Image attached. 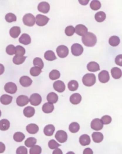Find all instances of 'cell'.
Instances as JSON below:
<instances>
[{
	"label": "cell",
	"instance_id": "33",
	"mask_svg": "<svg viewBox=\"0 0 122 154\" xmlns=\"http://www.w3.org/2000/svg\"><path fill=\"white\" fill-rule=\"evenodd\" d=\"M80 125L77 122H72L70 123L69 126V130L72 133H76L80 130Z\"/></svg>",
	"mask_w": 122,
	"mask_h": 154
},
{
	"label": "cell",
	"instance_id": "15",
	"mask_svg": "<svg viewBox=\"0 0 122 154\" xmlns=\"http://www.w3.org/2000/svg\"><path fill=\"white\" fill-rule=\"evenodd\" d=\"M50 9V6L48 3L46 1H43L38 5V10L39 12L43 13H47Z\"/></svg>",
	"mask_w": 122,
	"mask_h": 154
},
{
	"label": "cell",
	"instance_id": "1",
	"mask_svg": "<svg viewBox=\"0 0 122 154\" xmlns=\"http://www.w3.org/2000/svg\"><path fill=\"white\" fill-rule=\"evenodd\" d=\"M82 42L85 46L87 47H93L97 42L96 36L94 33L87 32L82 37Z\"/></svg>",
	"mask_w": 122,
	"mask_h": 154
},
{
	"label": "cell",
	"instance_id": "26",
	"mask_svg": "<svg viewBox=\"0 0 122 154\" xmlns=\"http://www.w3.org/2000/svg\"><path fill=\"white\" fill-rule=\"evenodd\" d=\"M10 127V123L9 120L6 119H3L0 120V130L5 131L9 129Z\"/></svg>",
	"mask_w": 122,
	"mask_h": 154
},
{
	"label": "cell",
	"instance_id": "52",
	"mask_svg": "<svg viewBox=\"0 0 122 154\" xmlns=\"http://www.w3.org/2000/svg\"><path fill=\"white\" fill-rule=\"evenodd\" d=\"M6 149V146L4 143L0 142V154L4 153Z\"/></svg>",
	"mask_w": 122,
	"mask_h": 154
},
{
	"label": "cell",
	"instance_id": "34",
	"mask_svg": "<svg viewBox=\"0 0 122 154\" xmlns=\"http://www.w3.org/2000/svg\"><path fill=\"white\" fill-rule=\"evenodd\" d=\"M94 18H95V20L97 22H99V23L103 22L106 19V13L104 12H102V11L97 12L95 14Z\"/></svg>",
	"mask_w": 122,
	"mask_h": 154
},
{
	"label": "cell",
	"instance_id": "46",
	"mask_svg": "<svg viewBox=\"0 0 122 154\" xmlns=\"http://www.w3.org/2000/svg\"><path fill=\"white\" fill-rule=\"evenodd\" d=\"M74 33H75V29L72 26H68L67 27H66L65 29V33L68 36H71L72 35H74Z\"/></svg>",
	"mask_w": 122,
	"mask_h": 154
},
{
	"label": "cell",
	"instance_id": "8",
	"mask_svg": "<svg viewBox=\"0 0 122 154\" xmlns=\"http://www.w3.org/2000/svg\"><path fill=\"white\" fill-rule=\"evenodd\" d=\"M49 18L46 16H43L42 14H38L36 16V23L37 26H43L47 24Z\"/></svg>",
	"mask_w": 122,
	"mask_h": 154
},
{
	"label": "cell",
	"instance_id": "18",
	"mask_svg": "<svg viewBox=\"0 0 122 154\" xmlns=\"http://www.w3.org/2000/svg\"><path fill=\"white\" fill-rule=\"evenodd\" d=\"M79 143L83 146H87L90 144V137L87 134L82 135L79 138Z\"/></svg>",
	"mask_w": 122,
	"mask_h": 154
},
{
	"label": "cell",
	"instance_id": "12",
	"mask_svg": "<svg viewBox=\"0 0 122 154\" xmlns=\"http://www.w3.org/2000/svg\"><path fill=\"white\" fill-rule=\"evenodd\" d=\"M98 79L101 83H106L110 80V75L108 71L103 70L98 74Z\"/></svg>",
	"mask_w": 122,
	"mask_h": 154
},
{
	"label": "cell",
	"instance_id": "14",
	"mask_svg": "<svg viewBox=\"0 0 122 154\" xmlns=\"http://www.w3.org/2000/svg\"><path fill=\"white\" fill-rule=\"evenodd\" d=\"M75 33L80 36H84L88 32V29L83 24H78L75 26Z\"/></svg>",
	"mask_w": 122,
	"mask_h": 154
},
{
	"label": "cell",
	"instance_id": "23",
	"mask_svg": "<svg viewBox=\"0 0 122 154\" xmlns=\"http://www.w3.org/2000/svg\"><path fill=\"white\" fill-rule=\"evenodd\" d=\"M19 42L24 45H28L31 42V38L29 35L27 33H23L19 39Z\"/></svg>",
	"mask_w": 122,
	"mask_h": 154
},
{
	"label": "cell",
	"instance_id": "39",
	"mask_svg": "<svg viewBox=\"0 0 122 154\" xmlns=\"http://www.w3.org/2000/svg\"><path fill=\"white\" fill-rule=\"evenodd\" d=\"M60 75L61 74L58 70H53L50 73L49 76L50 79H51L52 80H55L60 78Z\"/></svg>",
	"mask_w": 122,
	"mask_h": 154
},
{
	"label": "cell",
	"instance_id": "13",
	"mask_svg": "<svg viewBox=\"0 0 122 154\" xmlns=\"http://www.w3.org/2000/svg\"><path fill=\"white\" fill-rule=\"evenodd\" d=\"M53 88L55 90L59 93H62L65 90V83L61 80L56 81L53 83Z\"/></svg>",
	"mask_w": 122,
	"mask_h": 154
},
{
	"label": "cell",
	"instance_id": "4",
	"mask_svg": "<svg viewBox=\"0 0 122 154\" xmlns=\"http://www.w3.org/2000/svg\"><path fill=\"white\" fill-rule=\"evenodd\" d=\"M57 55L59 57L64 58L66 57L69 54V49L67 46L64 45H59L56 49Z\"/></svg>",
	"mask_w": 122,
	"mask_h": 154
},
{
	"label": "cell",
	"instance_id": "22",
	"mask_svg": "<svg viewBox=\"0 0 122 154\" xmlns=\"http://www.w3.org/2000/svg\"><path fill=\"white\" fill-rule=\"evenodd\" d=\"M55 131V127L53 125L46 126L43 129L44 134L46 136H50L53 135Z\"/></svg>",
	"mask_w": 122,
	"mask_h": 154
},
{
	"label": "cell",
	"instance_id": "27",
	"mask_svg": "<svg viewBox=\"0 0 122 154\" xmlns=\"http://www.w3.org/2000/svg\"><path fill=\"white\" fill-rule=\"evenodd\" d=\"M111 72L112 77L114 79H119L122 77V71L119 68L116 67L113 68L111 69Z\"/></svg>",
	"mask_w": 122,
	"mask_h": 154
},
{
	"label": "cell",
	"instance_id": "56",
	"mask_svg": "<svg viewBox=\"0 0 122 154\" xmlns=\"http://www.w3.org/2000/svg\"><path fill=\"white\" fill-rule=\"evenodd\" d=\"M79 1L80 4H82V5H85L88 4L89 1H88V0H87V1H80V0H79Z\"/></svg>",
	"mask_w": 122,
	"mask_h": 154
},
{
	"label": "cell",
	"instance_id": "24",
	"mask_svg": "<svg viewBox=\"0 0 122 154\" xmlns=\"http://www.w3.org/2000/svg\"><path fill=\"white\" fill-rule=\"evenodd\" d=\"M13 97L8 94H3L0 98V102L4 105H8L11 103Z\"/></svg>",
	"mask_w": 122,
	"mask_h": 154
},
{
	"label": "cell",
	"instance_id": "37",
	"mask_svg": "<svg viewBox=\"0 0 122 154\" xmlns=\"http://www.w3.org/2000/svg\"><path fill=\"white\" fill-rule=\"evenodd\" d=\"M37 142V139L33 137L28 138L24 142V144L27 148H32L35 145Z\"/></svg>",
	"mask_w": 122,
	"mask_h": 154
},
{
	"label": "cell",
	"instance_id": "53",
	"mask_svg": "<svg viewBox=\"0 0 122 154\" xmlns=\"http://www.w3.org/2000/svg\"><path fill=\"white\" fill-rule=\"evenodd\" d=\"M83 154H93V150L90 148H87L84 149Z\"/></svg>",
	"mask_w": 122,
	"mask_h": 154
},
{
	"label": "cell",
	"instance_id": "36",
	"mask_svg": "<svg viewBox=\"0 0 122 154\" xmlns=\"http://www.w3.org/2000/svg\"><path fill=\"white\" fill-rule=\"evenodd\" d=\"M25 138H26V136L24 134H23V133L20 132L15 133L13 136L14 141L17 142H21L24 140Z\"/></svg>",
	"mask_w": 122,
	"mask_h": 154
},
{
	"label": "cell",
	"instance_id": "17",
	"mask_svg": "<svg viewBox=\"0 0 122 154\" xmlns=\"http://www.w3.org/2000/svg\"><path fill=\"white\" fill-rule=\"evenodd\" d=\"M23 113V115L26 117L27 118H30L34 116L35 113V110L33 107L28 106L24 108Z\"/></svg>",
	"mask_w": 122,
	"mask_h": 154
},
{
	"label": "cell",
	"instance_id": "11",
	"mask_svg": "<svg viewBox=\"0 0 122 154\" xmlns=\"http://www.w3.org/2000/svg\"><path fill=\"white\" fill-rule=\"evenodd\" d=\"M29 102V99L27 96L21 95L17 98L16 104L18 106L23 107L28 104Z\"/></svg>",
	"mask_w": 122,
	"mask_h": 154
},
{
	"label": "cell",
	"instance_id": "44",
	"mask_svg": "<svg viewBox=\"0 0 122 154\" xmlns=\"http://www.w3.org/2000/svg\"><path fill=\"white\" fill-rule=\"evenodd\" d=\"M33 64L34 66L40 68L41 69H43L44 66L43 60L39 57H36L33 59Z\"/></svg>",
	"mask_w": 122,
	"mask_h": 154
},
{
	"label": "cell",
	"instance_id": "47",
	"mask_svg": "<svg viewBox=\"0 0 122 154\" xmlns=\"http://www.w3.org/2000/svg\"><path fill=\"white\" fill-rule=\"evenodd\" d=\"M61 145L54 139H51L48 142L49 148L51 149H56Z\"/></svg>",
	"mask_w": 122,
	"mask_h": 154
},
{
	"label": "cell",
	"instance_id": "48",
	"mask_svg": "<svg viewBox=\"0 0 122 154\" xmlns=\"http://www.w3.org/2000/svg\"><path fill=\"white\" fill-rule=\"evenodd\" d=\"M112 120V118L110 116L106 115V116H103L100 120L103 125H108L111 123Z\"/></svg>",
	"mask_w": 122,
	"mask_h": 154
},
{
	"label": "cell",
	"instance_id": "54",
	"mask_svg": "<svg viewBox=\"0 0 122 154\" xmlns=\"http://www.w3.org/2000/svg\"><path fill=\"white\" fill-rule=\"evenodd\" d=\"M52 154H63L61 149L57 148L52 152Z\"/></svg>",
	"mask_w": 122,
	"mask_h": 154
},
{
	"label": "cell",
	"instance_id": "5",
	"mask_svg": "<svg viewBox=\"0 0 122 154\" xmlns=\"http://www.w3.org/2000/svg\"><path fill=\"white\" fill-rule=\"evenodd\" d=\"M55 138L59 142L64 143L67 140V134L64 130H58L55 135Z\"/></svg>",
	"mask_w": 122,
	"mask_h": 154
},
{
	"label": "cell",
	"instance_id": "45",
	"mask_svg": "<svg viewBox=\"0 0 122 154\" xmlns=\"http://www.w3.org/2000/svg\"><path fill=\"white\" fill-rule=\"evenodd\" d=\"M5 19L8 23H11V22L16 21V16L15 14L13 13H8L5 16Z\"/></svg>",
	"mask_w": 122,
	"mask_h": 154
},
{
	"label": "cell",
	"instance_id": "35",
	"mask_svg": "<svg viewBox=\"0 0 122 154\" xmlns=\"http://www.w3.org/2000/svg\"><path fill=\"white\" fill-rule=\"evenodd\" d=\"M120 39L117 36H112L109 40L110 45L113 47L118 46L120 43Z\"/></svg>",
	"mask_w": 122,
	"mask_h": 154
},
{
	"label": "cell",
	"instance_id": "3",
	"mask_svg": "<svg viewBox=\"0 0 122 154\" xmlns=\"http://www.w3.org/2000/svg\"><path fill=\"white\" fill-rule=\"evenodd\" d=\"M23 21L24 25L31 27L34 26L35 23V18L33 14L27 13L23 17Z\"/></svg>",
	"mask_w": 122,
	"mask_h": 154
},
{
	"label": "cell",
	"instance_id": "38",
	"mask_svg": "<svg viewBox=\"0 0 122 154\" xmlns=\"http://www.w3.org/2000/svg\"><path fill=\"white\" fill-rule=\"evenodd\" d=\"M26 58V56H19L15 55L13 58V62L17 65H21L25 61Z\"/></svg>",
	"mask_w": 122,
	"mask_h": 154
},
{
	"label": "cell",
	"instance_id": "50",
	"mask_svg": "<svg viewBox=\"0 0 122 154\" xmlns=\"http://www.w3.org/2000/svg\"><path fill=\"white\" fill-rule=\"evenodd\" d=\"M16 154H28V150L24 146H19L16 151Z\"/></svg>",
	"mask_w": 122,
	"mask_h": 154
},
{
	"label": "cell",
	"instance_id": "58",
	"mask_svg": "<svg viewBox=\"0 0 122 154\" xmlns=\"http://www.w3.org/2000/svg\"><path fill=\"white\" fill-rule=\"evenodd\" d=\"M1 110H0V117H1Z\"/></svg>",
	"mask_w": 122,
	"mask_h": 154
},
{
	"label": "cell",
	"instance_id": "32",
	"mask_svg": "<svg viewBox=\"0 0 122 154\" xmlns=\"http://www.w3.org/2000/svg\"><path fill=\"white\" fill-rule=\"evenodd\" d=\"M79 87V84L76 80L70 81L68 84V88L71 91H75L77 90Z\"/></svg>",
	"mask_w": 122,
	"mask_h": 154
},
{
	"label": "cell",
	"instance_id": "2",
	"mask_svg": "<svg viewBox=\"0 0 122 154\" xmlns=\"http://www.w3.org/2000/svg\"><path fill=\"white\" fill-rule=\"evenodd\" d=\"M83 84L88 87H90L94 85L96 83V77L94 74H85L82 79Z\"/></svg>",
	"mask_w": 122,
	"mask_h": 154
},
{
	"label": "cell",
	"instance_id": "20",
	"mask_svg": "<svg viewBox=\"0 0 122 154\" xmlns=\"http://www.w3.org/2000/svg\"><path fill=\"white\" fill-rule=\"evenodd\" d=\"M26 130L29 134L34 135L38 132L39 129V126L35 123H30L26 127Z\"/></svg>",
	"mask_w": 122,
	"mask_h": 154
},
{
	"label": "cell",
	"instance_id": "31",
	"mask_svg": "<svg viewBox=\"0 0 122 154\" xmlns=\"http://www.w3.org/2000/svg\"><path fill=\"white\" fill-rule=\"evenodd\" d=\"M45 58L48 61H52L53 60L56 59L57 58L55 55V53L53 52V51L48 50L45 53Z\"/></svg>",
	"mask_w": 122,
	"mask_h": 154
},
{
	"label": "cell",
	"instance_id": "6",
	"mask_svg": "<svg viewBox=\"0 0 122 154\" xmlns=\"http://www.w3.org/2000/svg\"><path fill=\"white\" fill-rule=\"evenodd\" d=\"M71 51L72 55L76 56H80L83 54L84 48L80 44L74 43L71 46Z\"/></svg>",
	"mask_w": 122,
	"mask_h": 154
},
{
	"label": "cell",
	"instance_id": "55",
	"mask_svg": "<svg viewBox=\"0 0 122 154\" xmlns=\"http://www.w3.org/2000/svg\"><path fill=\"white\" fill-rule=\"evenodd\" d=\"M5 70L4 66L2 64H0V75H1L4 73Z\"/></svg>",
	"mask_w": 122,
	"mask_h": 154
},
{
	"label": "cell",
	"instance_id": "41",
	"mask_svg": "<svg viewBox=\"0 0 122 154\" xmlns=\"http://www.w3.org/2000/svg\"><path fill=\"white\" fill-rule=\"evenodd\" d=\"M26 53V49L21 45H17L15 47V55L23 56Z\"/></svg>",
	"mask_w": 122,
	"mask_h": 154
},
{
	"label": "cell",
	"instance_id": "16",
	"mask_svg": "<svg viewBox=\"0 0 122 154\" xmlns=\"http://www.w3.org/2000/svg\"><path fill=\"white\" fill-rule=\"evenodd\" d=\"M19 81L21 85L24 87H30L33 83V81L30 78L26 75L21 77Z\"/></svg>",
	"mask_w": 122,
	"mask_h": 154
},
{
	"label": "cell",
	"instance_id": "25",
	"mask_svg": "<svg viewBox=\"0 0 122 154\" xmlns=\"http://www.w3.org/2000/svg\"><path fill=\"white\" fill-rule=\"evenodd\" d=\"M47 100L49 103L55 104L58 100V96L56 93L51 92L48 94L47 96Z\"/></svg>",
	"mask_w": 122,
	"mask_h": 154
},
{
	"label": "cell",
	"instance_id": "43",
	"mask_svg": "<svg viewBox=\"0 0 122 154\" xmlns=\"http://www.w3.org/2000/svg\"><path fill=\"white\" fill-rule=\"evenodd\" d=\"M90 8H91L93 10L96 11L99 10L101 7V3L99 1H91V3Z\"/></svg>",
	"mask_w": 122,
	"mask_h": 154
},
{
	"label": "cell",
	"instance_id": "40",
	"mask_svg": "<svg viewBox=\"0 0 122 154\" xmlns=\"http://www.w3.org/2000/svg\"><path fill=\"white\" fill-rule=\"evenodd\" d=\"M42 72V69L38 67L37 66H34L31 68L30 71V75L33 77H37L41 74Z\"/></svg>",
	"mask_w": 122,
	"mask_h": 154
},
{
	"label": "cell",
	"instance_id": "7",
	"mask_svg": "<svg viewBox=\"0 0 122 154\" xmlns=\"http://www.w3.org/2000/svg\"><path fill=\"white\" fill-rule=\"evenodd\" d=\"M42 100V97L37 93L32 94L29 99L30 104L34 106H38L41 104Z\"/></svg>",
	"mask_w": 122,
	"mask_h": 154
},
{
	"label": "cell",
	"instance_id": "9",
	"mask_svg": "<svg viewBox=\"0 0 122 154\" xmlns=\"http://www.w3.org/2000/svg\"><path fill=\"white\" fill-rule=\"evenodd\" d=\"M104 127V125L101 122L100 119H93L91 123V127L93 130L100 131L102 130Z\"/></svg>",
	"mask_w": 122,
	"mask_h": 154
},
{
	"label": "cell",
	"instance_id": "51",
	"mask_svg": "<svg viewBox=\"0 0 122 154\" xmlns=\"http://www.w3.org/2000/svg\"><path fill=\"white\" fill-rule=\"evenodd\" d=\"M115 62L117 65L122 66V55H119L116 57Z\"/></svg>",
	"mask_w": 122,
	"mask_h": 154
},
{
	"label": "cell",
	"instance_id": "30",
	"mask_svg": "<svg viewBox=\"0 0 122 154\" xmlns=\"http://www.w3.org/2000/svg\"><path fill=\"white\" fill-rule=\"evenodd\" d=\"M92 136L94 142L96 143L101 142L104 139L103 134L101 132H94L92 135Z\"/></svg>",
	"mask_w": 122,
	"mask_h": 154
},
{
	"label": "cell",
	"instance_id": "29",
	"mask_svg": "<svg viewBox=\"0 0 122 154\" xmlns=\"http://www.w3.org/2000/svg\"><path fill=\"white\" fill-rule=\"evenodd\" d=\"M10 35L13 38H17L21 33V28L18 26H13L10 30Z\"/></svg>",
	"mask_w": 122,
	"mask_h": 154
},
{
	"label": "cell",
	"instance_id": "21",
	"mask_svg": "<svg viewBox=\"0 0 122 154\" xmlns=\"http://www.w3.org/2000/svg\"><path fill=\"white\" fill-rule=\"evenodd\" d=\"M87 70L92 72H95L100 70V66L99 64L95 62H91L87 65Z\"/></svg>",
	"mask_w": 122,
	"mask_h": 154
},
{
	"label": "cell",
	"instance_id": "19",
	"mask_svg": "<svg viewBox=\"0 0 122 154\" xmlns=\"http://www.w3.org/2000/svg\"><path fill=\"white\" fill-rule=\"evenodd\" d=\"M82 96L78 93H74L70 97V101L72 104H79L81 102Z\"/></svg>",
	"mask_w": 122,
	"mask_h": 154
},
{
	"label": "cell",
	"instance_id": "42",
	"mask_svg": "<svg viewBox=\"0 0 122 154\" xmlns=\"http://www.w3.org/2000/svg\"><path fill=\"white\" fill-rule=\"evenodd\" d=\"M42 152V148L38 145H34L30 148L29 150L30 154H40Z\"/></svg>",
	"mask_w": 122,
	"mask_h": 154
},
{
	"label": "cell",
	"instance_id": "28",
	"mask_svg": "<svg viewBox=\"0 0 122 154\" xmlns=\"http://www.w3.org/2000/svg\"><path fill=\"white\" fill-rule=\"evenodd\" d=\"M54 106L52 104L49 103H46L43 104L42 107V110L45 113L50 114L54 110Z\"/></svg>",
	"mask_w": 122,
	"mask_h": 154
},
{
	"label": "cell",
	"instance_id": "49",
	"mask_svg": "<svg viewBox=\"0 0 122 154\" xmlns=\"http://www.w3.org/2000/svg\"><path fill=\"white\" fill-rule=\"evenodd\" d=\"M6 52L8 55H12L15 54V47L13 45H9L6 48Z\"/></svg>",
	"mask_w": 122,
	"mask_h": 154
},
{
	"label": "cell",
	"instance_id": "10",
	"mask_svg": "<svg viewBox=\"0 0 122 154\" xmlns=\"http://www.w3.org/2000/svg\"><path fill=\"white\" fill-rule=\"evenodd\" d=\"M5 92L10 94H14L17 90V85L13 82H8L4 85Z\"/></svg>",
	"mask_w": 122,
	"mask_h": 154
},
{
	"label": "cell",
	"instance_id": "57",
	"mask_svg": "<svg viewBox=\"0 0 122 154\" xmlns=\"http://www.w3.org/2000/svg\"><path fill=\"white\" fill-rule=\"evenodd\" d=\"M66 154H75V153L73 152L72 151L68 152L67 153H66Z\"/></svg>",
	"mask_w": 122,
	"mask_h": 154
}]
</instances>
